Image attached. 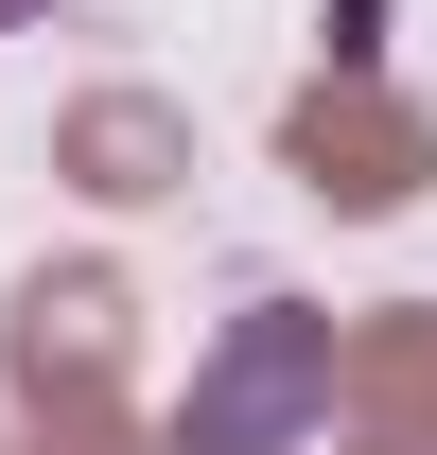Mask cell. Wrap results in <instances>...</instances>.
<instances>
[{"mask_svg":"<svg viewBox=\"0 0 437 455\" xmlns=\"http://www.w3.org/2000/svg\"><path fill=\"white\" fill-rule=\"evenodd\" d=\"M0 18H53V0H0Z\"/></svg>","mask_w":437,"mask_h":455,"instance_id":"1","label":"cell"}]
</instances>
